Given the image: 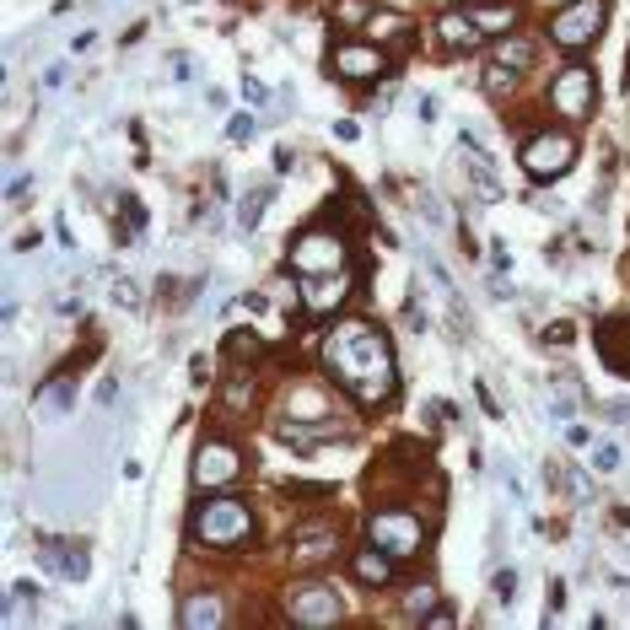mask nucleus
Wrapping results in <instances>:
<instances>
[{"mask_svg": "<svg viewBox=\"0 0 630 630\" xmlns=\"http://www.w3.org/2000/svg\"><path fill=\"white\" fill-rule=\"evenodd\" d=\"M323 367L329 377L367 410L388 404L399 394V361H394V345L377 323L367 318H339L329 334H323Z\"/></svg>", "mask_w": 630, "mask_h": 630, "instance_id": "f257e3e1", "label": "nucleus"}, {"mask_svg": "<svg viewBox=\"0 0 630 630\" xmlns=\"http://www.w3.org/2000/svg\"><path fill=\"white\" fill-rule=\"evenodd\" d=\"M189 539H194V544H205V550H243V544L254 539V506H248V501H237V496L210 490V496L194 506Z\"/></svg>", "mask_w": 630, "mask_h": 630, "instance_id": "f03ea898", "label": "nucleus"}, {"mask_svg": "<svg viewBox=\"0 0 630 630\" xmlns=\"http://www.w3.org/2000/svg\"><path fill=\"white\" fill-rule=\"evenodd\" d=\"M350 259H356L350 237L329 232V227H313V232L292 237V248H286V265L297 275H334V270H350Z\"/></svg>", "mask_w": 630, "mask_h": 630, "instance_id": "7ed1b4c3", "label": "nucleus"}, {"mask_svg": "<svg viewBox=\"0 0 630 630\" xmlns=\"http://www.w3.org/2000/svg\"><path fill=\"white\" fill-rule=\"evenodd\" d=\"M367 539L383 544L394 561H415L426 550V517L410 512V506H377L367 517Z\"/></svg>", "mask_w": 630, "mask_h": 630, "instance_id": "20e7f679", "label": "nucleus"}, {"mask_svg": "<svg viewBox=\"0 0 630 630\" xmlns=\"http://www.w3.org/2000/svg\"><path fill=\"white\" fill-rule=\"evenodd\" d=\"M604 22H609V5H604V0H571V5H561V11L550 16V38H555V49L582 54V49L599 43Z\"/></svg>", "mask_w": 630, "mask_h": 630, "instance_id": "39448f33", "label": "nucleus"}, {"mask_svg": "<svg viewBox=\"0 0 630 630\" xmlns=\"http://www.w3.org/2000/svg\"><path fill=\"white\" fill-rule=\"evenodd\" d=\"M339 615H345L339 588H329V582H292L286 588V620L292 626L323 630V626H339Z\"/></svg>", "mask_w": 630, "mask_h": 630, "instance_id": "423d86ee", "label": "nucleus"}, {"mask_svg": "<svg viewBox=\"0 0 630 630\" xmlns=\"http://www.w3.org/2000/svg\"><path fill=\"white\" fill-rule=\"evenodd\" d=\"M571 167H577V141H571L566 130H539V136H528V146H523V172H528L533 183L566 178Z\"/></svg>", "mask_w": 630, "mask_h": 630, "instance_id": "0eeeda50", "label": "nucleus"}, {"mask_svg": "<svg viewBox=\"0 0 630 630\" xmlns=\"http://www.w3.org/2000/svg\"><path fill=\"white\" fill-rule=\"evenodd\" d=\"M593 103H599V76H593L588 65H566V70H555V81H550V108H555L561 119L582 125V119L593 114Z\"/></svg>", "mask_w": 630, "mask_h": 630, "instance_id": "6e6552de", "label": "nucleus"}, {"mask_svg": "<svg viewBox=\"0 0 630 630\" xmlns=\"http://www.w3.org/2000/svg\"><path fill=\"white\" fill-rule=\"evenodd\" d=\"M237 479H243V453L232 442H221V437L200 442V453H194V485L200 490H232Z\"/></svg>", "mask_w": 630, "mask_h": 630, "instance_id": "1a4fd4ad", "label": "nucleus"}, {"mask_svg": "<svg viewBox=\"0 0 630 630\" xmlns=\"http://www.w3.org/2000/svg\"><path fill=\"white\" fill-rule=\"evenodd\" d=\"M329 70H334L339 81H350V87H367V81L388 76V54H383L377 43H361V38H350V43H339V49L329 54Z\"/></svg>", "mask_w": 630, "mask_h": 630, "instance_id": "9d476101", "label": "nucleus"}, {"mask_svg": "<svg viewBox=\"0 0 630 630\" xmlns=\"http://www.w3.org/2000/svg\"><path fill=\"white\" fill-rule=\"evenodd\" d=\"M350 292H356V270L308 275V286H303V308H308L313 318H329V313H339V308L350 303Z\"/></svg>", "mask_w": 630, "mask_h": 630, "instance_id": "9b49d317", "label": "nucleus"}, {"mask_svg": "<svg viewBox=\"0 0 630 630\" xmlns=\"http://www.w3.org/2000/svg\"><path fill=\"white\" fill-rule=\"evenodd\" d=\"M593 345H599V361L615 372V377H630V318L615 313L599 323V334H593Z\"/></svg>", "mask_w": 630, "mask_h": 630, "instance_id": "f8f14e48", "label": "nucleus"}, {"mask_svg": "<svg viewBox=\"0 0 630 630\" xmlns=\"http://www.w3.org/2000/svg\"><path fill=\"white\" fill-rule=\"evenodd\" d=\"M38 561H43L54 577H65V582H81V577L92 571L81 539H43V544H38Z\"/></svg>", "mask_w": 630, "mask_h": 630, "instance_id": "ddd939ff", "label": "nucleus"}, {"mask_svg": "<svg viewBox=\"0 0 630 630\" xmlns=\"http://www.w3.org/2000/svg\"><path fill=\"white\" fill-rule=\"evenodd\" d=\"M339 555V533L334 528H297L292 533V566L297 571H313L323 561H334Z\"/></svg>", "mask_w": 630, "mask_h": 630, "instance_id": "4468645a", "label": "nucleus"}, {"mask_svg": "<svg viewBox=\"0 0 630 630\" xmlns=\"http://www.w3.org/2000/svg\"><path fill=\"white\" fill-rule=\"evenodd\" d=\"M334 437H350V426L339 415H313V421H286L281 426V442H292V448H318V442H334Z\"/></svg>", "mask_w": 630, "mask_h": 630, "instance_id": "2eb2a0df", "label": "nucleus"}, {"mask_svg": "<svg viewBox=\"0 0 630 630\" xmlns=\"http://www.w3.org/2000/svg\"><path fill=\"white\" fill-rule=\"evenodd\" d=\"M350 571H356V582H367V588H388V582H394V571H399V561H394L383 544H372V539H367V550H356V555H350Z\"/></svg>", "mask_w": 630, "mask_h": 630, "instance_id": "dca6fc26", "label": "nucleus"}, {"mask_svg": "<svg viewBox=\"0 0 630 630\" xmlns=\"http://www.w3.org/2000/svg\"><path fill=\"white\" fill-rule=\"evenodd\" d=\"M437 33H442V49H448V54L479 49V22H474L470 11H448V16L437 22Z\"/></svg>", "mask_w": 630, "mask_h": 630, "instance_id": "f3484780", "label": "nucleus"}, {"mask_svg": "<svg viewBox=\"0 0 630 630\" xmlns=\"http://www.w3.org/2000/svg\"><path fill=\"white\" fill-rule=\"evenodd\" d=\"M221 620H227V609H221L216 593H189L183 609H178V626L183 630H216Z\"/></svg>", "mask_w": 630, "mask_h": 630, "instance_id": "a211bd4d", "label": "nucleus"}, {"mask_svg": "<svg viewBox=\"0 0 630 630\" xmlns=\"http://www.w3.org/2000/svg\"><path fill=\"white\" fill-rule=\"evenodd\" d=\"M464 157H470V178H474V183H479V194H485V200H496V194H501V178H496V167H490V157H485V152L474 146L470 136H464Z\"/></svg>", "mask_w": 630, "mask_h": 630, "instance_id": "6ab92c4d", "label": "nucleus"}, {"mask_svg": "<svg viewBox=\"0 0 630 630\" xmlns=\"http://www.w3.org/2000/svg\"><path fill=\"white\" fill-rule=\"evenodd\" d=\"M490 60L506 65V70H528V65H533V43H528V38H501Z\"/></svg>", "mask_w": 630, "mask_h": 630, "instance_id": "aec40b11", "label": "nucleus"}, {"mask_svg": "<svg viewBox=\"0 0 630 630\" xmlns=\"http://www.w3.org/2000/svg\"><path fill=\"white\" fill-rule=\"evenodd\" d=\"M227 356H232V361H259V356H265V339H259L254 329H232V334H227Z\"/></svg>", "mask_w": 630, "mask_h": 630, "instance_id": "412c9836", "label": "nucleus"}, {"mask_svg": "<svg viewBox=\"0 0 630 630\" xmlns=\"http://www.w3.org/2000/svg\"><path fill=\"white\" fill-rule=\"evenodd\" d=\"M38 410H43V415H65V410H70V377H54V383L38 394Z\"/></svg>", "mask_w": 630, "mask_h": 630, "instance_id": "4be33fe9", "label": "nucleus"}, {"mask_svg": "<svg viewBox=\"0 0 630 630\" xmlns=\"http://www.w3.org/2000/svg\"><path fill=\"white\" fill-rule=\"evenodd\" d=\"M437 615V593L421 582V588H410V599H404V620H432Z\"/></svg>", "mask_w": 630, "mask_h": 630, "instance_id": "5701e85b", "label": "nucleus"}, {"mask_svg": "<svg viewBox=\"0 0 630 630\" xmlns=\"http://www.w3.org/2000/svg\"><path fill=\"white\" fill-rule=\"evenodd\" d=\"M221 404H227V410H248V404H254V377H232V383L221 388Z\"/></svg>", "mask_w": 630, "mask_h": 630, "instance_id": "b1692460", "label": "nucleus"}, {"mask_svg": "<svg viewBox=\"0 0 630 630\" xmlns=\"http://www.w3.org/2000/svg\"><path fill=\"white\" fill-rule=\"evenodd\" d=\"M334 22H339V27H367V22H372V5H367V0H339V5H334Z\"/></svg>", "mask_w": 630, "mask_h": 630, "instance_id": "393cba45", "label": "nucleus"}, {"mask_svg": "<svg viewBox=\"0 0 630 630\" xmlns=\"http://www.w3.org/2000/svg\"><path fill=\"white\" fill-rule=\"evenodd\" d=\"M470 16L479 22V33H485V27H512V22H517V11H512V5H474Z\"/></svg>", "mask_w": 630, "mask_h": 630, "instance_id": "a878e982", "label": "nucleus"}, {"mask_svg": "<svg viewBox=\"0 0 630 630\" xmlns=\"http://www.w3.org/2000/svg\"><path fill=\"white\" fill-rule=\"evenodd\" d=\"M512 87H517V76H512L506 65H496V60H490V70H485V92H490V98H506Z\"/></svg>", "mask_w": 630, "mask_h": 630, "instance_id": "bb28decb", "label": "nucleus"}, {"mask_svg": "<svg viewBox=\"0 0 630 630\" xmlns=\"http://www.w3.org/2000/svg\"><path fill=\"white\" fill-rule=\"evenodd\" d=\"M265 200H270V189H254V194H243V205H237V221H243V227H259V216H265Z\"/></svg>", "mask_w": 630, "mask_h": 630, "instance_id": "cd10ccee", "label": "nucleus"}, {"mask_svg": "<svg viewBox=\"0 0 630 630\" xmlns=\"http://www.w3.org/2000/svg\"><path fill=\"white\" fill-rule=\"evenodd\" d=\"M593 470L615 474V470H620V448H615V442H599V448H593Z\"/></svg>", "mask_w": 630, "mask_h": 630, "instance_id": "c85d7f7f", "label": "nucleus"}, {"mask_svg": "<svg viewBox=\"0 0 630 630\" xmlns=\"http://www.w3.org/2000/svg\"><path fill=\"white\" fill-rule=\"evenodd\" d=\"M496 599H501V604L517 599V571H501V577H496Z\"/></svg>", "mask_w": 630, "mask_h": 630, "instance_id": "c756f323", "label": "nucleus"}, {"mask_svg": "<svg viewBox=\"0 0 630 630\" xmlns=\"http://www.w3.org/2000/svg\"><path fill=\"white\" fill-rule=\"evenodd\" d=\"M254 130H259V119H248V114H237V119H232V141H248Z\"/></svg>", "mask_w": 630, "mask_h": 630, "instance_id": "7c9ffc66", "label": "nucleus"}, {"mask_svg": "<svg viewBox=\"0 0 630 630\" xmlns=\"http://www.w3.org/2000/svg\"><path fill=\"white\" fill-rule=\"evenodd\" d=\"M114 303H125V308H136V286H130V281H114Z\"/></svg>", "mask_w": 630, "mask_h": 630, "instance_id": "2f4dec72", "label": "nucleus"}]
</instances>
